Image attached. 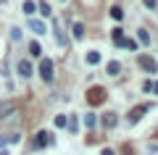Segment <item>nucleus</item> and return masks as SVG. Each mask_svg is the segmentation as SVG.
<instances>
[{"label":"nucleus","instance_id":"1","mask_svg":"<svg viewBox=\"0 0 158 155\" xmlns=\"http://www.w3.org/2000/svg\"><path fill=\"white\" fill-rule=\"evenodd\" d=\"M87 103H90V105H100V103H106V89H103V87H90V89H87Z\"/></svg>","mask_w":158,"mask_h":155},{"label":"nucleus","instance_id":"2","mask_svg":"<svg viewBox=\"0 0 158 155\" xmlns=\"http://www.w3.org/2000/svg\"><path fill=\"white\" fill-rule=\"evenodd\" d=\"M148 111H150V105H148V103H142V105H137V108H132V111H129L127 121H129V124H137V121H140V118L145 116Z\"/></svg>","mask_w":158,"mask_h":155},{"label":"nucleus","instance_id":"3","mask_svg":"<svg viewBox=\"0 0 158 155\" xmlns=\"http://www.w3.org/2000/svg\"><path fill=\"white\" fill-rule=\"evenodd\" d=\"M40 76L45 79V82H53V61L50 58H42V63H40Z\"/></svg>","mask_w":158,"mask_h":155},{"label":"nucleus","instance_id":"4","mask_svg":"<svg viewBox=\"0 0 158 155\" xmlns=\"http://www.w3.org/2000/svg\"><path fill=\"white\" fill-rule=\"evenodd\" d=\"M56 139H53V134L50 132H37V137H34V147H48V145H53Z\"/></svg>","mask_w":158,"mask_h":155},{"label":"nucleus","instance_id":"5","mask_svg":"<svg viewBox=\"0 0 158 155\" xmlns=\"http://www.w3.org/2000/svg\"><path fill=\"white\" fill-rule=\"evenodd\" d=\"M140 68H145L148 74H156L158 71V63L153 61V58H148V55H140Z\"/></svg>","mask_w":158,"mask_h":155},{"label":"nucleus","instance_id":"6","mask_svg":"<svg viewBox=\"0 0 158 155\" xmlns=\"http://www.w3.org/2000/svg\"><path fill=\"white\" fill-rule=\"evenodd\" d=\"M111 37H113V42H116L118 45V47H124V45H127V37H124V29H113V32H111Z\"/></svg>","mask_w":158,"mask_h":155},{"label":"nucleus","instance_id":"7","mask_svg":"<svg viewBox=\"0 0 158 155\" xmlns=\"http://www.w3.org/2000/svg\"><path fill=\"white\" fill-rule=\"evenodd\" d=\"M13 111H16V103H11V100L0 103V118H3V116H8V113H13Z\"/></svg>","mask_w":158,"mask_h":155},{"label":"nucleus","instance_id":"8","mask_svg":"<svg viewBox=\"0 0 158 155\" xmlns=\"http://www.w3.org/2000/svg\"><path fill=\"white\" fill-rule=\"evenodd\" d=\"M19 74H21V76H32V63L29 61H19Z\"/></svg>","mask_w":158,"mask_h":155},{"label":"nucleus","instance_id":"9","mask_svg":"<svg viewBox=\"0 0 158 155\" xmlns=\"http://www.w3.org/2000/svg\"><path fill=\"white\" fill-rule=\"evenodd\" d=\"M116 121H118L116 113H106V116H103V126H106V129H113V126H116Z\"/></svg>","mask_w":158,"mask_h":155},{"label":"nucleus","instance_id":"10","mask_svg":"<svg viewBox=\"0 0 158 155\" xmlns=\"http://www.w3.org/2000/svg\"><path fill=\"white\" fill-rule=\"evenodd\" d=\"M19 139H21V134H6V137L0 139V145H16Z\"/></svg>","mask_w":158,"mask_h":155},{"label":"nucleus","instance_id":"11","mask_svg":"<svg viewBox=\"0 0 158 155\" xmlns=\"http://www.w3.org/2000/svg\"><path fill=\"white\" fill-rule=\"evenodd\" d=\"M71 32H74V37H77V39H82V37H85V24H74V27H71Z\"/></svg>","mask_w":158,"mask_h":155},{"label":"nucleus","instance_id":"12","mask_svg":"<svg viewBox=\"0 0 158 155\" xmlns=\"http://www.w3.org/2000/svg\"><path fill=\"white\" fill-rule=\"evenodd\" d=\"M29 27H32V32L45 34V24H42V21H34V18H32V21H29Z\"/></svg>","mask_w":158,"mask_h":155},{"label":"nucleus","instance_id":"13","mask_svg":"<svg viewBox=\"0 0 158 155\" xmlns=\"http://www.w3.org/2000/svg\"><path fill=\"white\" fill-rule=\"evenodd\" d=\"M106 71L111 74V76H116V74L121 71V63H118V61H111V63H108V68H106Z\"/></svg>","mask_w":158,"mask_h":155},{"label":"nucleus","instance_id":"14","mask_svg":"<svg viewBox=\"0 0 158 155\" xmlns=\"http://www.w3.org/2000/svg\"><path fill=\"white\" fill-rule=\"evenodd\" d=\"M87 63H90V66H95V63H100V53H95V50H90V53H87Z\"/></svg>","mask_w":158,"mask_h":155},{"label":"nucleus","instance_id":"15","mask_svg":"<svg viewBox=\"0 0 158 155\" xmlns=\"http://www.w3.org/2000/svg\"><path fill=\"white\" fill-rule=\"evenodd\" d=\"M24 13H27V16H32V13H34V8H37V6H34V3H32V0H24Z\"/></svg>","mask_w":158,"mask_h":155},{"label":"nucleus","instance_id":"16","mask_svg":"<svg viewBox=\"0 0 158 155\" xmlns=\"http://www.w3.org/2000/svg\"><path fill=\"white\" fill-rule=\"evenodd\" d=\"M29 53H32L34 58H40V55H42V47H40V42H32V45H29Z\"/></svg>","mask_w":158,"mask_h":155},{"label":"nucleus","instance_id":"17","mask_svg":"<svg viewBox=\"0 0 158 155\" xmlns=\"http://www.w3.org/2000/svg\"><path fill=\"white\" fill-rule=\"evenodd\" d=\"M111 18H116V21H121V18H124V11H121L118 6H113V8H111Z\"/></svg>","mask_w":158,"mask_h":155},{"label":"nucleus","instance_id":"18","mask_svg":"<svg viewBox=\"0 0 158 155\" xmlns=\"http://www.w3.org/2000/svg\"><path fill=\"white\" fill-rule=\"evenodd\" d=\"M137 39H140L142 45H150V34H148L145 29H140V32H137Z\"/></svg>","mask_w":158,"mask_h":155},{"label":"nucleus","instance_id":"19","mask_svg":"<svg viewBox=\"0 0 158 155\" xmlns=\"http://www.w3.org/2000/svg\"><path fill=\"white\" fill-rule=\"evenodd\" d=\"M95 121H98V118L92 116V113H87V116H85V126H87V129H92V126H95Z\"/></svg>","mask_w":158,"mask_h":155},{"label":"nucleus","instance_id":"20","mask_svg":"<svg viewBox=\"0 0 158 155\" xmlns=\"http://www.w3.org/2000/svg\"><path fill=\"white\" fill-rule=\"evenodd\" d=\"M40 13H42V16H50V6H48V3H40Z\"/></svg>","mask_w":158,"mask_h":155},{"label":"nucleus","instance_id":"21","mask_svg":"<svg viewBox=\"0 0 158 155\" xmlns=\"http://www.w3.org/2000/svg\"><path fill=\"white\" fill-rule=\"evenodd\" d=\"M11 39L19 42V39H21V29H11Z\"/></svg>","mask_w":158,"mask_h":155},{"label":"nucleus","instance_id":"22","mask_svg":"<svg viewBox=\"0 0 158 155\" xmlns=\"http://www.w3.org/2000/svg\"><path fill=\"white\" fill-rule=\"evenodd\" d=\"M66 124H69L66 116H56V126H66Z\"/></svg>","mask_w":158,"mask_h":155},{"label":"nucleus","instance_id":"23","mask_svg":"<svg viewBox=\"0 0 158 155\" xmlns=\"http://www.w3.org/2000/svg\"><path fill=\"white\" fill-rule=\"evenodd\" d=\"M124 47H127V50H137V42H135V39H129V37H127V45H124Z\"/></svg>","mask_w":158,"mask_h":155},{"label":"nucleus","instance_id":"24","mask_svg":"<svg viewBox=\"0 0 158 155\" xmlns=\"http://www.w3.org/2000/svg\"><path fill=\"white\" fill-rule=\"evenodd\" d=\"M142 3H145L148 8H156V3H158V0H142Z\"/></svg>","mask_w":158,"mask_h":155},{"label":"nucleus","instance_id":"25","mask_svg":"<svg viewBox=\"0 0 158 155\" xmlns=\"http://www.w3.org/2000/svg\"><path fill=\"white\" fill-rule=\"evenodd\" d=\"M150 92H156V95H158V82H153V87H150Z\"/></svg>","mask_w":158,"mask_h":155},{"label":"nucleus","instance_id":"26","mask_svg":"<svg viewBox=\"0 0 158 155\" xmlns=\"http://www.w3.org/2000/svg\"><path fill=\"white\" fill-rule=\"evenodd\" d=\"M103 155H113V150H108V147H106V150H103Z\"/></svg>","mask_w":158,"mask_h":155},{"label":"nucleus","instance_id":"27","mask_svg":"<svg viewBox=\"0 0 158 155\" xmlns=\"http://www.w3.org/2000/svg\"><path fill=\"white\" fill-rule=\"evenodd\" d=\"M0 3H6V0H0Z\"/></svg>","mask_w":158,"mask_h":155}]
</instances>
